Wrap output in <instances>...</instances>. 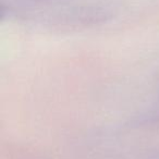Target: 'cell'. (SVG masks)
I'll return each mask as SVG.
<instances>
[]
</instances>
